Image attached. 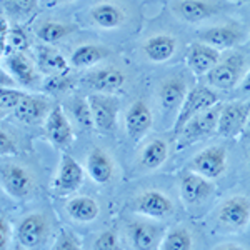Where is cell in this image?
<instances>
[{
  "mask_svg": "<svg viewBox=\"0 0 250 250\" xmlns=\"http://www.w3.org/2000/svg\"><path fill=\"white\" fill-rule=\"evenodd\" d=\"M247 57L242 52H232L227 57H222L215 67L205 75V85L213 90H233L245 77Z\"/></svg>",
  "mask_w": 250,
  "mask_h": 250,
  "instance_id": "cell-1",
  "label": "cell"
},
{
  "mask_svg": "<svg viewBox=\"0 0 250 250\" xmlns=\"http://www.w3.org/2000/svg\"><path fill=\"white\" fill-rule=\"evenodd\" d=\"M213 220L225 232H244L250 224V199L245 195L225 199L213 212Z\"/></svg>",
  "mask_w": 250,
  "mask_h": 250,
  "instance_id": "cell-2",
  "label": "cell"
},
{
  "mask_svg": "<svg viewBox=\"0 0 250 250\" xmlns=\"http://www.w3.org/2000/svg\"><path fill=\"white\" fill-rule=\"evenodd\" d=\"M222 104H215L208 110L195 115L184 125V128L179 132L175 139L177 150H184L185 147H190L192 144H197L200 140L207 139L213 134H217V125H219V114Z\"/></svg>",
  "mask_w": 250,
  "mask_h": 250,
  "instance_id": "cell-3",
  "label": "cell"
},
{
  "mask_svg": "<svg viewBox=\"0 0 250 250\" xmlns=\"http://www.w3.org/2000/svg\"><path fill=\"white\" fill-rule=\"evenodd\" d=\"M215 104H219V95L215 94V90H213L212 87L197 85L190 88V92L185 97L182 107H180L179 114H177L175 124H173L172 132H173V135H175V139L188 120L193 119L195 115L202 114L205 110H208V108L213 107Z\"/></svg>",
  "mask_w": 250,
  "mask_h": 250,
  "instance_id": "cell-4",
  "label": "cell"
},
{
  "mask_svg": "<svg viewBox=\"0 0 250 250\" xmlns=\"http://www.w3.org/2000/svg\"><path fill=\"white\" fill-rule=\"evenodd\" d=\"M34 172L23 164L14 162V160H5L2 164V187L14 199H27L35 190Z\"/></svg>",
  "mask_w": 250,
  "mask_h": 250,
  "instance_id": "cell-5",
  "label": "cell"
},
{
  "mask_svg": "<svg viewBox=\"0 0 250 250\" xmlns=\"http://www.w3.org/2000/svg\"><path fill=\"white\" fill-rule=\"evenodd\" d=\"M224 0H172L170 10L177 19L188 23H199L217 17L229 9Z\"/></svg>",
  "mask_w": 250,
  "mask_h": 250,
  "instance_id": "cell-6",
  "label": "cell"
},
{
  "mask_svg": "<svg viewBox=\"0 0 250 250\" xmlns=\"http://www.w3.org/2000/svg\"><path fill=\"white\" fill-rule=\"evenodd\" d=\"M179 188H180V199L184 200L187 208L202 207L205 202L210 200L213 193H215V185L210 182V179L192 170L180 173Z\"/></svg>",
  "mask_w": 250,
  "mask_h": 250,
  "instance_id": "cell-7",
  "label": "cell"
},
{
  "mask_svg": "<svg viewBox=\"0 0 250 250\" xmlns=\"http://www.w3.org/2000/svg\"><path fill=\"white\" fill-rule=\"evenodd\" d=\"M229 167V152L224 145H210L192 157L187 170L197 172L210 180L220 179Z\"/></svg>",
  "mask_w": 250,
  "mask_h": 250,
  "instance_id": "cell-8",
  "label": "cell"
},
{
  "mask_svg": "<svg viewBox=\"0 0 250 250\" xmlns=\"http://www.w3.org/2000/svg\"><path fill=\"white\" fill-rule=\"evenodd\" d=\"M132 210L147 219H168L175 210V205L165 192L148 188L132 199Z\"/></svg>",
  "mask_w": 250,
  "mask_h": 250,
  "instance_id": "cell-9",
  "label": "cell"
},
{
  "mask_svg": "<svg viewBox=\"0 0 250 250\" xmlns=\"http://www.w3.org/2000/svg\"><path fill=\"white\" fill-rule=\"evenodd\" d=\"M52 222L47 213L32 212L20 220L17 227V240L23 249H37L50 237Z\"/></svg>",
  "mask_w": 250,
  "mask_h": 250,
  "instance_id": "cell-10",
  "label": "cell"
},
{
  "mask_svg": "<svg viewBox=\"0 0 250 250\" xmlns=\"http://www.w3.org/2000/svg\"><path fill=\"white\" fill-rule=\"evenodd\" d=\"M249 117L250 100H233L229 104H222L217 134L224 139H235L237 135H242Z\"/></svg>",
  "mask_w": 250,
  "mask_h": 250,
  "instance_id": "cell-11",
  "label": "cell"
},
{
  "mask_svg": "<svg viewBox=\"0 0 250 250\" xmlns=\"http://www.w3.org/2000/svg\"><path fill=\"white\" fill-rule=\"evenodd\" d=\"M188 92L190 90H188L187 77L184 74L167 75V77H164L157 83L155 88L159 105L165 114H173V112L179 114Z\"/></svg>",
  "mask_w": 250,
  "mask_h": 250,
  "instance_id": "cell-12",
  "label": "cell"
},
{
  "mask_svg": "<svg viewBox=\"0 0 250 250\" xmlns=\"http://www.w3.org/2000/svg\"><path fill=\"white\" fill-rule=\"evenodd\" d=\"M200 42H205L208 45L219 48H233L245 40V29L240 22L227 20V22L215 23L212 27L199 32Z\"/></svg>",
  "mask_w": 250,
  "mask_h": 250,
  "instance_id": "cell-13",
  "label": "cell"
},
{
  "mask_svg": "<svg viewBox=\"0 0 250 250\" xmlns=\"http://www.w3.org/2000/svg\"><path fill=\"white\" fill-rule=\"evenodd\" d=\"M164 227L152 220L135 219L127 224V239L137 250H154L162 245Z\"/></svg>",
  "mask_w": 250,
  "mask_h": 250,
  "instance_id": "cell-14",
  "label": "cell"
},
{
  "mask_svg": "<svg viewBox=\"0 0 250 250\" xmlns=\"http://www.w3.org/2000/svg\"><path fill=\"white\" fill-rule=\"evenodd\" d=\"M128 12L119 2L114 0H102L88 9V22L97 29L115 30L127 22Z\"/></svg>",
  "mask_w": 250,
  "mask_h": 250,
  "instance_id": "cell-15",
  "label": "cell"
},
{
  "mask_svg": "<svg viewBox=\"0 0 250 250\" xmlns=\"http://www.w3.org/2000/svg\"><path fill=\"white\" fill-rule=\"evenodd\" d=\"M94 115L95 128L100 132H112L117 125L120 102L114 95L108 94H92L87 97Z\"/></svg>",
  "mask_w": 250,
  "mask_h": 250,
  "instance_id": "cell-16",
  "label": "cell"
},
{
  "mask_svg": "<svg viewBox=\"0 0 250 250\" xmlns=\"http://www.w3.org/2000/svg\"><path fill=\"white\" fill-rule=\"evenodd\" d=\"M83 168L74 157L70 155H62L57 172V179L52 184V190L59 195H67L75 190H79L80 185L83 184Z\"/></svg>",
  "mask_w": 250,
  "mask_h": 250,
  "instance_id": "cell-17",
  "label": "cell"
},
{
  "mask_svg": "<svg viewBox=\"0 0 250 250\" xmlns=\"http://www.w3.org/2000/svg\"><path fill=\"white\" fill-rule=\"evenodd\" d=\"M45 125V135L52 145L59 148H65L74 140V128H72L70 119L67 117L62 105H55L48 114Z\"/></svg>",
  "mask_w": 250,
  "mask_h": 250,
  "instance_id": "cell-18",
  "label": "cell"
},
{
  "mask_svg": "<svg viewBox=\"0 0 250 250\" xmlns=\"http://www.w3.org/2000/svg\"><path fill=\"white\" fill-rule=\"evenodd\" d=\"M154 114L144 99H139L125 112V130L132 140H140L152 128Z\"/></svg>",
  "mask_w": 250,
  "mask_h": 250,
  "instance_id": "cell-19",
  "label": "cell"
},
{
  "mask_svg": "<svg viewBox=\"0 0 250 250\" xmlns=\"http://www.w3.org/2000/svg\"><path fill=\"white\" fill-rule=\"evenodd\" d=\"M52 104L45 95H32L27 94L25 99L19 104L12 114L19 122L25 125H39L45 122L48 114L52 112Z\"/></svg>",
  "mask_w": 250,
  "mask_h": 250,
  "instance_id": "cell-20",
  "label": "cell"
},
{
  "mask_svg": "<svg viewBox=\"0 0 250 250\" xmlns=\"http://www.w3.org/2000/svg\"><path fill=\"white\" fill-rule=\"evenodd\" d=\"M222 59L220 50L205 42H193L187 50V65L199 77H205Z\"/></svg>",
  "mask_w": 250,
  "mask_h": 250,
  "instance_id": "cell-21",
  "label": "cell"
},
{
  "mask_svg": "<svg viewBox=\"0 0 250 250\" xmlns=\"http://www.w3.org/2000/svg\"><path fill=\"white\" fill-rule=\"evenodd\" d=\"M179 40L170 34H155L142 43L144 57L152 63H165L175 57Z\"/></svg>",
  "mask_w": 250,
  "mask_h": 250,
  "instance_id": "cell-22",
  "label": "cell"
},
{
  "mask_svg": "<svg viewBox=\"0 0 250 250\" xmlns=\"http://www.w3.org/2000/svg\"><path fill=\"white\" fill-rule=\"evenodd\" d=\"M83 82L95 92L112 94V92L119 90V88H122L127 83V75H125L122 68L110 65V67L97 68V70L87 74Z\"/></svg>",
  "mask_w": 250,
  "mask_h": 250,
  "instance_id": "cell-23",
  "label": "cell"
},
{
  "mask_svg": "<svg viewBox=\"0 0 250 250\" xmlns=\"http://www.w3.org/2000/svg\"><path fill=\"white\" fill-rule=\"evenodd\" d=\"M5 68L23 87H35L40 82V74L35 68L34 62L23 52H14L5 55Z\"/></svg>",
  "mask_w": 250,
  "mask_h": 250,
  "instance_id": "cell-24",
  "label": "cell"
},
{
  "mask_svg": "<svg viewBox=\"0 0 250 250\" xmlns=\"http://www.w3.org/2000/svg\"><path fill=\"white\" fill-rule=\"evenodd\" d=\"M87 172L92 180L100 185H105L114 180L115 164L112 155L100 147H94L87 157Z\"/></svg>",
  "mask_w": 250,
  "mask_h": 250,
  "instance_id": "cell-25",
  "label": "cell"
},
{
  "mask_svg": "<svg viewBox=\"0 0 250 250\" xmlns=\"http://www.w3.org/2000/svg\"><path fill=\"white\" fill-rule=\"evenodd\" d=\"M168 159V142L162 137H154L139 152V167L142 170H155Z\"/></svg>",
  "mask_w": 250,
  "mask_h": 250,
  "instance_id": "cell-26",
  "label": "cell"
},
{
  "mask_svg": "<svg viewBox=\"0 0 250 250\" xmlns=\"http://www.w3.org/2000/svg\"><path fill=\"white\" fill-rule=\"evenodd\" d=\"M37 65L43 74L48 75H67L70 67L62 54L50 45V43H42L37 47Z\"/></svg>",
  "mask_w": 250,
  "mask_h": 250,
  "instance_id": "cell-27",
  "label": "cell"
},
{
  "mask_svg": "<svg viewBox=\"0 0 250 250\" xmlns=\"http://www.w3.org/2000/svg\"><path fill=\"white\" fill-rule=\"evenodd\" d=\"M112 55V50L105 45H99V43H85L80 45L72 52L70 55V65L75 68H87L95 63L102 62Z\"/></svg>",
  "mask_w": 250,
  "mask_h": 250,
  "instance_id": "cell-28",
  "label": "cell"
},
{
  "mask_svg": "<svg viewBox=\"0 0 250 250\" xmlns=\"http://www.w3.org/2000/svg\"><path fill=\"white\" fill-rule=\"evenodd\" d=\"M34 30L35 35L43 43H55L74 34L77 30V27L74 23H65V22H60V20L45 19V20H40L39 23H35Z\"/></svg>",
  "mask_w": 250,
  "mask_h": 250,
  "instance_id": "cell-29",
  "label": "cell"
},
{
  "mask_svg": "<svg viewBox=\"0 0 250 250\" xmlns=\"http://www.w3.org/2000/svg\"><path fill=\"white\" fill-rule=\"evenodd\" d=\"M65 210L74 220L83 222V224L94 222L95 219H99V215H100L99 202L88 195H79V197L70 199L65 204Z\"/></svg>",
  "mask_w": 250,
  "mask_h": 250,
  "instance_id": "cell-30",
  "label": "cell"
},
{
  "mask_svg": "<svg viewBox=\"0 0 250 250\" xmlns=\"http://www.w3.org/2000/svg\"><path fill=\"white\" fill-rule=\"evenodd\" d=\"M160 249L164 250H190L193 249V233L192 229L185 224L173 225L164 235Z\"/></svg>",
  "mask_w": 250,
  "mask_h": 250,
  "instance_id": "cell-31",
  "label": "cell"
},
{
  "mask_svg": "<svg viewBox=\"0 0 250 250\" xmlns=\"http://www.w3.org/2000/svg\"><path fill=\"white\" fill-rule=\"evenodd\" d=\"M68 108H70V114L74 117V120L77 122L80 127L83 128H94V115H92V108L88 104V99L83 97H74V99L68 100Z\"/></svg>",
  "mask_w": 250,
  "mask_h": 250,
  "instance_id": "cell-32",
  "label": "cell"
},
{
  "mask_svg": "<svg viewBox=\"0 0 250 250\" xmlns=\"http://www.w3.org/2000/svg\"><path fill=\"white\" fill-rule=\"evenodd\" d=\"M27 48H29V37H27L25 30L19 25H12L5 45L2 47L3 57L14 54V52H25Z\"/></svg>",
  "mask_w": 250,
  "mask_h": 250,
  "instance_id": "cell-33",
  "label": "cell"
},
{
  "mask_svg": "<svg viewBox=\"0 0 250 250\" xmlns=\"http://www.w3.org/2000/svg\"><path fill=\"white\" fill-rule=\"evenodd\" d=\"M25 92L19 90L15 87H2V95H0V104H2V115L5 117L9 112H14L19 107V104L25 99Z\"/></svg>",
  "mask_w": 250,
  "mask_h": 250,
  "instance_id": "cell-34",
  "label": "cell"
},
{
  "mask_svg": "<svg viewBox=\"0 0 250 250\" xmlns=\"http://www.w3.org/2000/svg\"><path fill=\"white\" fill-rule=\"evenodd\" d=\"M3 9L17 17H29L37 9V0H3Z\"/></svg>",
  "mask_w": 250,
  "mask_h": 250,
  "instance_id": "cell-35",
  "label": "cell"
},
{
  "mask_svg": "<svg viewBox=\"0 0 250 250\" xmlns=\"http://www.w3.org/2000/svg\"><path fill=\"white\" fill-rule=\"evenodd\" d=\"M92 247L97 249V250H117V249H120L119 235H117V232L114 230V229L100 232L99 235L95 237L94 245H92Z\"/></svg>",
  "mask_w": 250,
  "mask_h": 250,
  "instance_id": "cell-36",
  "label": "cell"
},
{
  "mask_svg": "<svg viewBox=\"0 0 250 250\" xmlns=\"http://www.w3.org/2000/svg\"><path fill=\"white\" fill-rule=\"evenodd\" d=\"M0 152L3 157L14 155L19 152V140L15 134L12 130H9L7 127H3L0 130Z\"/></svg>",
  "mask_w": 250,
  "mask_h": 250,
  "instance_id": "cell-37",
  "label": "cell"
},
{
  "mask_svg": "<svg viewBox=\"0 0 250 250\" xmlns=\"http://www.w3.org/2000/svg\"><path fill=\"white\" fill-rule=\"evenodd\" d=\"M72 87V80L67 75H50L45 83H43V90L48 94H63Z\"/></svg>",
  "mask_w": 250,
  "mask_h": 250,
  "instance_id": "cell-38",
  "label": "cell"
},
{
  "mask_svg": "<svg viewBox=\"0 0 250 250\" xmlns=\"http://www.w3.org/2000/svg\"><path fill=\"white\" fill-rule=\"evenodd\" d=\"M55 250H80L82 249V242L79 240V237L75 233L62 230L59 233V237L55 239L54 244Z\"/></svg>",
  "mask_w": 250,
  "mask_h": 250,
  "instance_id": "cell-39",
  "label": "cell"
},
{
  "mask_svg": "<svg viewBox=\"0 0 250 250\" xmlns=\"http://www.w3.org/2000/svg\"><path fill=\"white\" fill-rule=\"evenodd\" d=\"M12 239V224L5 215H0V247L7 249Z\"/></svg>",
  "mask_w": 250,
  "mask_h": 250,
  "instance_id": "cell-40",
  "label": "cell"
},
{
  "mask_svg": "<svg viewBox=\"0 0 250 250\" xmlns=\"http://www.w3.org/2000/svg\"><path fill=\"white\" fill-rule=\"evenodd\" d=\"M240 90H244V92H249L250 94V70L245 74V77L242 79V85H240Z\"/></svg>",
  "mask_w": 250,
  "mask_h": 250,
  "instance_id": "cell-41",
  "label": "cell"
},
{
  "mask_svg": "<svg viewBox=\"0 0 250 250\" xmlns=\"http://www.w3.org/2000/svg\"><path fill=\"white\" fill-rule=\"evenodd\" d=\"M242 137H244L245 140H250V117H249L247 124H245V128H244V132H242Z\"/></svg>",
  "mask_w": 250,
  "mask_h": 250,
  "instance_id": "cell-42",
  "label": "cell"
},
{
  "mask_svg": "<svg viewBox=\"0 0 250 250\" xmlns=\"http://www.w3.org/2000/svg\"><path fill=\"white\" fill-rule=\"evenodd\" d=\"M217 249H244V245H235V244H222V245H217Z\"/></svg>",
  "mask_w": 250,
  "mask_h": 250,
  "instance_id": "cell-43",
  "label": "cell"
},
{
  "mask_svg": "<svg viewBox=\"0 0 250 250\" xmlns=\"http://www.w3.org/2000/svg\"><path fill=\"white\" fill-rule=\"evenodd\" d=\"M50 3H70V2H75V0H48Z\"/></svg>",
  "mask_w": 250,
  "mask_h": 250,
  "instance_id": "cell-44",
  "label": "cell"
},
{
  "mask_svg": "<svg viewBox=\"0 0 250 250\" xmlns=\"http://www.w3.org/2000/svg\"><path fill=\"white\" fill-rule=\"evenodd\" d=\"M247 167H249V170H250V148H249V152H247Z\"/></svg>",
  "mask_w": 250,
  "mask_h": 250,
  "instance_id": "cell-45",
  "label": "cell"
},
{
  "mask_svg": "<svg viewBox=\"0 0 250 250\" xmlns=\"http://www.w3.org/2000/svg\"><path fill=\"white\" fill-rule=\"evenodd\" d=\"M235 2H239V3H249L250 0H235Z\"/></svg>",
  "mask_w": 250,
  "mask_h": 250,
  "instance_id": "cell-46",
  "label": "cell"
}]
</instances>
